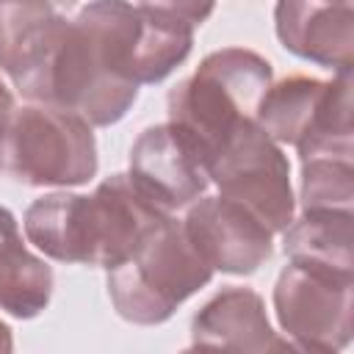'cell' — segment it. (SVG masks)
Instances as JSON below:
<instances>
[{"label": "cell", "mask_w": 354, "mask_h": 354, "mask_svg": "<svg viewBox=\"0 0 354 354\" xmlns=\"http://www.w3.org/2000/svg\"><path fill=\"white\" fill-rule=\"evenodd\" d=\"M136 6L119 0L88 3L61 22L41 66L17 86L39 105L77 113L91 127L116 124L138 97L127 77Z\"/></svg>", "instance_id": "1"}, {"label": "cell", "mask_w": 354, "mask_h": 354, "mask_svg": "<svg viewBox=\"0 0 354 354\" xmlns=\"http://www.w3.org/2000/svg\"><path fill=\"white\" fill-rule=\"evenodd\" d=\"M271 83L274 69L254 50H216L169 91V124L196 149L207 169L232 133L254 122Z\"/></svg>", "instance_id": "2"}, {"label": "cell", "mask_w": 354, "mask_h": 354, "mask_svg": "<svg viewBox=\"0 0 354 354\" xmlns=\"http://www.w3.org/2000/svg\"><path fill=\"white\" fill-rule=\"evenodd\" d=\"M213 279V268L191 243L183 221L166 218L130 260L108 271L113 310L138 326H155Z\"/></svg>", "instance_id": "3"}, {"label": "cell", "mask_w": 354, "mask_h": 354, "mask_svg": "<svg viewBox=\"0 0 354 354\" xmlns=\"http://www.w3.org/2000/svg\"><path fill=\"white\" fill-rule=\"evenodd\" d=\"M0 169L22 185H83L97 174L91 124L53 105L14 108L0 147Z\"/></svg>", "instance_id": "4"}, {"label": "cell", "mask_w": 354, "mask_h": 354, "mask_svg": "<svg viewBox=\"0 0 354 354\" xmlns=\"http://www.w3.org/2000/svg\"><path fill=\"white\" fill-rule=\"evenodd\" d=\"M207 180L218 185V196L252 213L271 235L285 232L293 221L290 163L254 122L232 133L207 166Z\"/></svg>", "instance_id": "5"}, {"label": "cell", "mask_w": 354, "mask_h": 354, "mask_svg": "<svg viewBox=\"0 0 354 354\" xmlns=\"http://www.w3.org/2000/svg\"><path fill=\"white\" fill-rule=\"evenodd\" d=\"M354 277L288 263L274 285V313L290 340L343 351L351 343Z\"/></svg>", "instance_id": "6"}, {"label": "cell", "mask_w": 354, "mask_h": 354, "mask_svg": "<svg viewBox=\"0 0 354 354\" xmlns=\"http://www.w3.org/2000/svg\"><path fill=\"white\" fill-rule=\"evenodd\" d=\"M166 218L171 216L160 213L127 174L105 177L80 202L83 266H122Z\"/></svg>", "instance_id": "7"}, {"label": "cell", "mask_w": 354, "mask_h": 354, "mask_svg": "<svg viewBox=\"0 0 354 354\" xmlns=\"http://www.w3.org/2000/svg\"><path fill=\"white\" fill-rule=\"evenodd\" d=\"M127 177L166 216L194 205L210 183L196 149L169 122L152 124L136 138Z\"/></svg>", "instance_id": "8"}, {"label": "cell", "mask_w": 354, "mask_h": 354, "mask_svg": "<svg viewBox=\"0 0 354 354\" xmlns=\"http://www.w3.org/2000/svg\"><path fill=\"white\" fill-rule=\"evenodd\" d=\"M183 227L213 271L246 277L271 257V232L252 213L221 196L196 199Z\"/></svg>", "instance_id": "9"}, {"label": "cell", "mask_w": 354, "mask_h": 354, "mask_svg": "<svg viewBox=\"0 0 354 354\" xmlns=\"http://www.w3.org/2000/svg\"><path fill=\"white\" fill-rule=\"evenodd\" d=\"M213 14L210 3H136L130 80L160 83L191 53L194 30Z\"/></svg>", "instance_id": "10"}, {"label": "cell", "mask_w": 354, "mask_h": 354, "mask_svg": "<svg viewBox=\"0 0 354 354\" xmlns=\"http://www.w3.org/2000/svg\"><path fill=\"white\" fill-rule=\"evenodd\" d=\"M282 47L304 61L351 72L354 64V3L282 0L274 8Z\"/></svg>", "instance_id": "11"}, {"label": "cell", "mask_w": 354, "mask_h": 354, "mask_svg": "<svg viewBox=\"0 0 354 354\" xmlns=\"http://www.w3.org/2000/svg\"><path fill=\"white\" fill-rule=\"evenodd\" d=\"M271 337L266 304L252 288H224L191 321L194 346L218 354H260Z\"/></svg>", "instance_id": "12"}, {"label": "cell", "mask_w": 354, "mask_h": 354, "mask_svg": "<svg viewBox=\"0 0 354 354\" xmlns=\"http://www.w3.org/2000/svg\"><path fill=\"white\" fill-rule=\"evenodd\" d=\"M61 22L50 3H0V69L14 86L41 66Z\"/></svg>", "instance_id": "13"}, {"label": "cell", "mask_w": 354, "mask_h": 354, "mask_svg": "<svg viewBox=\"0 0 354 354\" xmlns=\"http://www.w3.org/2000/svg\"><path fill=\"white\" fill-rule=\"evenodd\" d=\"M290 263L318 266L354 277V216L351 210H304L282 232Z\"/></svg>", "instance_id": "14"}, {"label": "cell", "mask_w": 354, "mask_h": 354, "mask_svg": "<svg viewBox=\"0 0 354 354\" xmlns=\"http://www.w3.org/2000/svg\"><path fill=\"white\" fill-rule=\"evenodd\" d=\"M326 94V80L290 75L279 83H271L266 97L257 105L254 124L274 141V144H299Z\"/></svg>", "instance_id": "15"}, {"label": "cell", "mask_w": 354, "mask_h": 354, "mask_svg": "<svg viewBox=\"0 0 354 354\" xmlns=\"http://www.w3.org/2000/svg\"><path fill=\"white\" fill-rule=\"evenodd\" d=\"M80 199L83 194L58 191L30 202L22 218L25 238L58 263H83Z\"/></svg>", "instance_id": "16"}, {"label": "cell", "mask_w": 354, "mask_h": 354, "mask_svg": "<svg viewBox=\"0 0 354 354\" xmlns=\"http://www.w3.org/2000/svg\"><path fill=\"white\" fill-rule=\"evenodd\" d=\"M299 158H351L354 160V124H351V72H337L326 80L321 108L296 144Z\"/></svg>", "instance_id": "17"}, {"label": "cell", "mask_w": 354, "mask_h": 354, "mask_svg": "<svg viewBox=\"0 0 354 354\" xmlns=\"http://www.w3.org/2000/svg\"><path fill=\"white\" fill-rule=\"evenodd\" d=\"M53 296V268L25 243L0 257V307L14 318H36Z\"/></svg>", "instance_id": "18"}, {"label": "cell", "mask_w": 354, "mask_h": 354, "mask_svg": "<svg viewBox=\"0 0 354 354\" xmlns=\"http://www.w3.org/2000/svg\"><path fill=\"white\" fill-rule=\"evenodd\" d=\"M354 160L310 158L301 160V205L304 210H351Z\"/></svg>", "instance_id": "19"}, {"label": "cell", "mask_w": 354, "mask_h": 354, "mask_svg": "<svg viewBox=\"0 0 354 354\" xmlns=\"http://www.w3.org/2000/svg\"><path fill=\"white\" fill-rule=\"evenodd\" d=\"M260 354H340V351H329V348H321V346H310V343H299V340L274 335L271 343Z\"/></svg>", "instance_id": "20"}, {"label": "cell", "mask_w": 354, "mask_h": 354, "mask_svg": "<svg viewBox=\"0 0 354 354\" xmlns=\"http://www.w3.org/2000/svg\"><path fill=\"white\" fill-rule=\"evenodd\" d=\"M22 243V235H19V227H17V218L8 207L0 205V257L6 252H11L14 246Z\"/></svg>", "instance_id": "21"}, {"label": "cell", "mask_w": 354, "mask_h": 354, "mask_svg": "<svg viewBox=\"0 0 354 354\" xmlns=\"http://www.w3.org/2000/svg\"><path fill=\"white\" fill-rule=\"evenodd\" d=\"M11 113H14V97H11V91L6 88V83L0 80V147H3L6 127H8V122H11Z\"/></svg>", "instance_id": "22"}, {"label": "cell", "mask_w": 354, "mask_h": 354, "mask_svg": "<svg viewBox=\"0 0 354 354\" xmlns=\"http://www.w3.org/2000/svg\"><path fill=\"white\" fill-rule=\"evenodd\" d=\"M0 354H14V337L3 318H0Z\"/></svg>", "instance_id": "23"}, {"label": "cell", "mask_w": 354, "mask_h": 354, "mask_svg": "<svg viewBox=\"0 0 354 354\" xmlns=\"http://www.w3.org/2000/svg\"><path fill=\"white\" fill-rule=\"evenodd\" d=\"M180 354H218V351H210V348H202V346H191V348H185Z\"/></svg>", "instance_id": "24"}]
</instances>
